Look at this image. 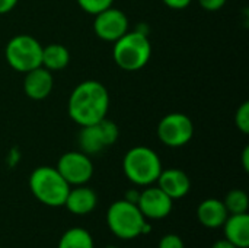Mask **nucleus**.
<instances>
[{"instance_id":"17","label":"nucleus","mask_w":249,"mask_h":248,"mask_svg":"<svg viewBox=\"0 0 249 248\" xmlns=\"http://www.w3.org/2000/svg\"><path fill=\"white\" fill-rule=\"evenodd\" d=\"M70 51L63 44H50L42 47L41 66L50 72H58L69 66Z\"/></svg>"},{"instance_id":"2","label":"nucleus","mask_w":249,"mask_h":248,"mask_svg":"<svg viewBox=\"0 0 249 248\" xmlns=\"http://www.w3.org/2000/svg\"><path fill=\"white\" fill-rule=\"evenodd\" d=\"M112 57L115 64L125 72H137L143 69L152 57L149 35L137 29L127 31L114 42Z\"/></svg>"},{"instance_id":"16","label":"nucleus","mask_w":249,"mask_h":248,"mask_svg":"<svg viewBox=\"0 0 249 248\" xmlns=\"http://www.w3.org/2000/svg\"><path fill=\"white\" fill-rule=\"evenodd\" d=\"M223 232L229 243L238 248L249 247V215L236 213L229 215L223 224Z\"/></svg>"},{"instance_id":"21","label":"nucleus","mask_w":249,"mask_h":248,"mask_svg":"<svg viewBox=\"0 0 249 248\" xmlns=\"http://www.w3.org/2000/svg\"><path fill=\"white\" fill-rule=\"evenodd\" d=\"M235 124L236 127L244 133L248 134L249 133V102L245 101L244 104L239 105V108L236 110L235 114Z\"/></svg>"},{"instance_id":"5","label":"nucleus","mask_w":249,"mask_h":248,"mask_svg":"<svg viewBox=\"0 0 249 248\" xmlns=\"http://www.w3.org/2000/svg\"><path fill=\"white\" fill-rule=\"evenodd\" d=\"M109 231L120 240H134L144 232L146 218L137 205L127 200L114 202L107 212Z\"/></svg>"},{"instance_id":"11","label":"nucleus","mask_w":249,"mask_h":248,"mask_svg":"<svg viewBox=\"0 0 249 248\" xmlns=\"http://www.w3.org/2000/svg\"><path fill=\"white\" fill-rule=\"evenodd\" d=\"M174 200L165 194L159 187L147 186L143 191H140V197L137 202V208L146 219L159 221L166 218L172 212Z\"/></svg>"},{"instance_id":"28","label":"nucleus","mask_w":249,"mask_h":248,"mask_svg":"<svg viewBox=\"0 0 249 248\" xmlns=\"http://www.w3.org/2000/svg\"><path fill=\"white\" fill-rule=\"evenodd\" d=\"M242 165H244V170L248 172L249 171V146H247L242 152Z\"/></svg>"},{"instance_id":"19","label":"nucleus","mask_w":249,"mask_h":248,"mask_svg":"<svg viewBox=\"0 0 249 248\" xmlns=\"http://www.w3.org/2000/svg\"><path fill=\"white\" fill-rule=\"evenodd\" d=\"M229 215H236V213H248L249 208V199L248 194L244 191V190H239V189H235V190H231L225 200H223Z\"/></svg>"},{"instance_id":"4","label":"nucleus","mask_w":249,"mask_h":248,"mask_svg":"<svg viewBox=\"0 0 249 248\" xmlns=\"http://www.w3.org/2000/svg\"><path fill=\"white\" fill-rule=\"evenodd\" d=\"M29 189L34 197L45 206H64L70 184L61 177L57 168L38 167L29 175Z\"/></svg>"},{"instance_id":"13","label":"nucleus","mask_w":249,"mask_h":248,"mask_svg":"<svg viewBox=\"0 0 249 248\" xmlns=\"http://www.w3.org/2000/svg\"><path fill=\"white\" fill-rule=\"evenodd\" d=\"M156 183H158V187L165 194H168L172 200L185 197L188 191L191 190L190 177L182 170H178V168L162 170Z\"/></svg>"},{"instance_id":"10","label":"nucleus","mask_w":249,"mask_h":248,"mask_svg":"<svg viewBox=\"0 0 249 248\" xmlns=\"http://www.w3.org/2000/svg\"><path fill=\"white\" fill-rule=\"evenodd\" d=\"M93 31L99 39L115 42L128 31V18L123 10L111 6L95 15Z\"/></svg>"},{"instance_id":"23","label":"nucleus","mask_w":249,"mask_h":248,"mask_svg":"<svg viewBox=\"0 0 249 248\" xmlns=\"http://www.w3.org/2000/svg\"><path fill=\"white\" fill-rule=\"evenodd\" d=\"M226 1L228 0H198V4L207 12H216L220 10L226 4Z\"/></svg>"},{"instance_id":"12","label":"nucleus","mask_w":249,"mask_h":248,"mask_svg":"<svg viewBox=\"0 0 249 248\" xmlns=\"http://www.w3.org/2000/svg\"><path fill=\"white\" fill-rule=\"evenodd\" d=\"M54 88V77L50 70L39 66L25 73L23 92L34 101H42L50 96Z\"/></svg>"},{"instance_id":"3","label":"nucleus","mask_w":249,"mask_h":248,"mask_svg":"<svg viewBox=\"0 0 249 248\" xmlns=\"http://www.w3.org/2000/svg\"><path fill=\"white\" fill-rule=\"evenodd\" d=\"M123 170L133 184L147 187L158 181L162 172V162L153 149L147 146H134L125 152Z\"/></svg>"},{"instance_id":"7","label":"nucleus","mask_w":249,"mask_h":248,"mask_svg":"<svg viewBox=\"0 0 249 248\" xmlns=\"http://www.w3.org/2000/svg\"><path fill=\"white\" fill-rule=\"evenodd\" d=\"M120 137V129L118 126L104 118L96 124L83 126L80 127V132L77 134V143L80 148V152L86 155H98L105 148L112 146Z\"/></svg>"},{"instance_id":"29","label":"nucleus","mask_w":249,"mask_h":248,"mask_svg":"<svg viewBox=\"0 0 249 248\" xmlns=\"http://www.w3.org/2000/svg\"><path fill=\"white\" fill-rule=\"evenodd\" d=\"M105 248H117V247H114V246H108V247H105Z\"/></svg>"},{"instance_id":"20","label":"nucleus","mask_w":249,"mask_h":248,"mask_svg":"<svg viewBox=\"0 0 249 248\" xmlns=\"http://www.w3.org/2000/svg\"><path fill=\"white\" fill-rule=\"evenodd\" d=\"M82 10H85L89 15H96L108 7L112 6L114 0H76Z\"/></svg>"},{"instance_id":"30","label":"nucleus","mask_w":249,"mask_h":248,"mask_svg":"<svg viewBox=\"0 0 249 248\" xmlns=\"http://www.w3.org/2000/svg\"><path fill=\"white\" fill-rule=\"evenodd\" d=\"M0 248H1V247H0Z\"/></svg>"},{"instance_id":"22","label":"nucleus","mask_w":249,"mask_h":248,"mask_svg":"<svg viewBox=\"0 0 249 248\" xmlns=\"http://www.w3.org/2000/svg\"><path fill=\"white\" fill-rule=\"evenodd\" d=\"M158 248H185V246H184V241L179 235L166 234L160 238Z\"/></svg>"},{"instance_id":"8","label":"nucleus","mask_w":249,"mask_h":248,"mask_svg":"<svg viewBox=\"0 0 249 248\" xmlns=\"http://www.w3.org/2000/svg\"><path fill=\"white\" fill-rule=\"evenodd\" d=\"M156 133L165 146L181 148L191 142L194 136V123L187 114L171 113L159 121Z\"/></svg>"},{"instance_id":"14","label":"nucleus","mask_w":249,"mask_h":248,"mask_svg":"<svg viewBox=\"0 0 249 248\" xmlns=\"http://www.w3.org/2000/svg\"><path fill=\"white\" fill-rule=\"evenodd\" d=\"M96 203H98L96 193L90 187H86L83 184V186H74V189L70 187L64 206L73 215H88L96 208Z\"/></svg>"},{"instance_id":"25","label":"nucleus","mask_w":249,"mask_h":248,"mask_svg":"<svg viewBox=\"0 0 249 248\" xmlns=\"http://www.w3.org/2000/svg\"><path fill=\"white\" fill-rule=\"evenodd\" d=\"M19 0H0V15H6L16 7Z\"/></svg>"},{"instance_id":"26","label":"nucleus","mask_w":249,"mask_h":248,"mask_svg":"<svg viewBox=\"0 0 249 248\" xmlns=\"http://www.w3.org/2000/svg\"><path fill=\"white\" fill-rule=\"evenodd\" d=\"M139 197H140V191H137V190H128V191L125 193V197H124V200H127V202H130V203H134V205H137V202H139Z\"/></svg>"},{"instance_id":"9","label":"nucleus","mask_w":249,"mask_h":248,"mask_svg":"<svg viewBox=\"0 0 249 248\" xmlns=\"http://www.w3.org/2000/svg\"><path fill=\"white\" fill-rule=\"evenodd\" d=\"M57 171L71 186H83L93 175V164L89 155L80 151H70L60 156Z\"/></svg>"},{"instance_id":"1","label":"nucleus","mask_w":249,"mask_h":248,"mask_svg":"<svg viewBox=\"0 0 249 248\" xmlns=\"http://www.w3.org/2000/svg\"><path fill=\"white\" fill-rule=\"evenodd\" d=\"M109 110V94L98 80H83L71 91L67 102L69 117L79 124L90 126L107 118Z\"/></svg>"},{"instance_id":"27","label":"nucleus","mask_w":249,"mask_h":248,"mask_svg":"<svg viewBox=\"0 0 249 248\" xmlns=\"http://www.w3.org/2000/svg\"><path fill=\"white\" fill-rule=\"evenodd\" d=\"M212 248H238L236 246H233L232 243H229L226 238L225 240H219L217 243H214Z\"/></svg>"},{"instance_id":"15","label":"nucleus","mask_w":249,"mask_h":248,"mask_svg":"<svg viewBox=\"0 0 249 248\" xmlns=\"http://www.w3.org/2000/svg\"><path fill=\"white\" fill-rule=\"evenodd\" d=\"M228 216H229V212H228L223 200H219V199H206L197 208L198 222L203 227L210 228V229L223 227Z\"/></svg>"},{"instance_id":"18","label":"nucleus","mask_w":249,"mask_h":248,"mask_svg":"<svg viewBox=\"0 0 249 248\" xmlns=\"http://www.w3.org/2000/svg\"><path fill=\"white\" fill-rule=\"evenodd\" d=\"M57 248H95V244L92 235L86 229L76 227L67 229L61 235Z\"/></svg>"},{"instance_id":"6","label":"nucleus","mask_w":249,"mask_h":248,"mask_svg":"<svg viewBox=\"0 0 249 248\" xmlns=\"http://www.w3.org/2000/svg\"><path fill=\"white\" fill-rule=\"evenodd\" d=\"M4 57L7 64L13 70L26 73L41 66L42 45L32 35H15L13 38L9 39L4 48Z\"/></svg>"},{"instance_id":"24","label":"nucleus","mask_w":249,"mask_h":248,"mask_svg":"<svg viewBox=\"0 0 249 248\" xmlns=\"http://www.w3.org/2000/svg\"><path fill=\"white\" fill-rule=\"evenodd\" d=\"M193 0H162V3L165 6H168L169 9H174V10H182L185 7H188L191 4Z\"/></svg>"}]
</instances>
